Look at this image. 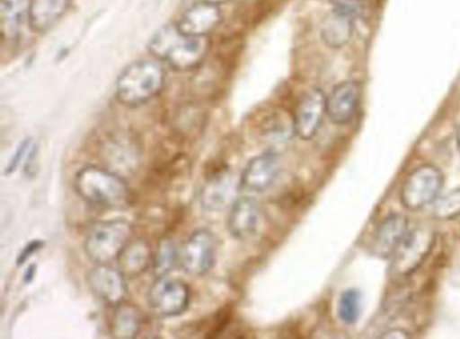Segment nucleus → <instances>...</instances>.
I'll list each match as a JSON object with an SVG mask.
<instances>
[{"label": "nucleus", "mask_w": 460, "mask_h": 339, "mask_svg": "<svg viewBox=\"0 0 460 339\" xmlns=\"http://www.w3.org/2000/svg\"><path fill=\"white\" fill-rule=\"evenodd\" d=\"M180 263V249L169 237L160 239L153 256V270L156 277L167 276Z\"/></svg>", "instance_id": "obj_23"}, {"label": "nucleus", "mask_w": 460, "mask_h": 339, "mask_svg": "<svg viewBox=\"0 0 460 339\" xmlns=\"http://www.w3.org/2000/svg\"><path fill=\"white\" fill-rule=\"evenodd\" d=\"M149 242L137 238L129 240L117 257L118 268L126 276L134 277L144 273L153 261Z\"/></svg>", "instance_id": "obj_19"}, {"label": "nucleus", "mask_w": 460, "mask_h": 339, "mask_svg": "<svg viewBox=\"0 0 460 339\" xmlns=\"http://www.w3.org/2000/svg\"><path fill=\"white\" fill-rule=\"evenodd\" d=\"M144 315L141 309L128 301L115 305L111 319V334L117 339H132L141 332Z\"/></svg>", "instance_id": "obj_20"}, {"label": "nucleus", "mask_w": 460, "mask_h": 339, "mask_svg": "<svg viewBox=\"0 0 460 339\" xmlns=\"http://www.w3.org/2000/svg\"><path fill=\"white\" fill-rule=\"evenodd\" d=\"M326 114V96L319 88H312L300 98L293 117V131L302 140L313 138Z\"/></svg>", "instance_id": "obj_9"}, {"label": "nucleus", "mask_w": 460, "mask_h": 339, "mask_svg": "<svg viewBox=\"0 0 460 339\" xmlns=\"http://www.w3.org/2000/svg\"><path fill=\"white\" fill-rule=\"evenodd\" d=\"M108 170L122 174L133 173L139 164V150L137 143L127 136H110L101 148Z\"/></svg>", "instance_id": "obj_12"}, {"label": "nucleus", "mask_w": 460, "mask_h": 339, "mask_svg": "<svg viewBox=\"0 0 460 339\" xmlns=\"http://www.w3.org/2000/svg\"><path fill=\"white\" fill-rule=\"evenodd\" d=\"M360 88L355 81L337 84L326 97V115L337 125H345L353 118L359 102Z\"/></svg>", "instance_id": "obj_13"}, {"label": "nucleus", "mask_w": 460, "mask_h": 339, "mask_svg": "<svg viewBox=\"0 0 460 339\" xmlns=\"http://www.w3.org/2000/svg\"><path fill=\"white\" fill-rule=\"evenodd\" d=\"M432 214L439 220H451L460 215V187L434 202Z\"/></svg>", "instance_id": "obj_25"}, {"label": "nucleus", "mask_w": 460, "mask_h": 339, "mask_svg": "<svg viewBox=\"0 0 460 339\" xmlns=\"http://www.w3.org/2000/svg\"><path fill=\"white\" fill-rule=\"evenodd\" d=\"M31 146V138H25L19 143L4 169V175H10L17 170L22 158L25 156L27 151L30 150Z\"/></svg>", "instance_id": "obj_27"}, {"label": "nucleus", "mask_w": 460, "mask_h": 339, "mask_svg": "<svg viewBox=\"0 0 460 339\" xmlns=\"http://www.w3.org/2000/svg\"><path fill=\"white\" fill-rule=\"evenodd\" d=\"M443 185L444 176L438 168L421 165L404 181L400 196L402 204L411 211L420 210L436 201Z\"/></svg>", "instance_id": "obj_6"}, {"label": "nucleus", "mask_w": 460, "mask_h": 339, "mask_svg": "<svg viewBox=\"0 0 460 339\" xmlns=\"http://www.w3.org/2000/svg\"><path fill=\"white\" fill-rule=\"evenodd\" d=\"M408 231V219L403 214L387 215L376 229L371 252L380 258H390L394 251Z\"/></svg>", "instance_id": "obj_16"}, {"label": "nucleus", "mask_w": 460, "mask_h": 339, "mask_svg": "<svg viewBox=\"0 0 460 339\" xmlns=\"http://www.w3.org/2000/svg\"><path fill=\"white\" fill-rule=\"evenodd\" d=\"M435 242L436 234L430 229L408 230L390 257V274L395 278L412 274L429 256Z\"/></svg>", "instance_id": "obj_5"}, {"label": "nucleus", "mask_w": 460, "mask_h": 339, "mask_svg": "<svg viewBox=\"0 0 460 339\" xmlns=\"http://www.w3.org/2000/svg\"><path fill=\"white\" fill-rule=\"evenodd\" d=\"M215 259L214 238L207 229H199L191 233L180 249V264L190 275L205 274L214 265Z\"/></svg>", "instance_id": "obj_8"}, {"label": "nucleus", "mask_w": 460, "mask_h": 339, "mask_svg": "<svg viewBox=\"0 0 460 339\" xmlns=\"http://www.w3.org/2000/svg\"><path fill=\"white\" fill-rule=\"evenodd\" d=\"M279 171V160L272 151L253 157L243 169L238 187L240 189L260 193L269 188Z\"/></svg>", "instance_id": "obj_11"}, {"label": "nucleus", "mask_w": 460, "mask_h": 339, "mask_svg": "<svg viewBox=\"0 0 460 339\" xmlns=\"http://www.w3.org/2000/svg\"><path fill=\"white\" fill-rule=\"evenodd\" d=\"M219 5L199 1L190 6L176 23L181 31L191 36H208L220 23Z\"/></svg>", "instance_id": "obj_15"}, {"label": "nucleus", "mask_w": 460, "mask_h": 339, "mask_svg": "<svg viewBox=\"0 0 460 339\" xmlns=\"http://www.w3.org/2000/svg\"><path fill=\"white\" fill-rule=\"evenodd\" d=\"M86 283L92 293L110 305L122 301L127 293L124 274L107 264H98L86 274Z\"/></svg>", "instance_id": "obj_10"}, {"label": "nucleus", "mask_w": 460, "mask_h": 339, "mask_svg": "<svg viewBox=\"0 0 460 339\" xmlns=\"http://www.w3.org/2000/svg\"><path fill=\"white\" fill-rule=\"evenodd\" d=\"M456 143H457V148L460 154V126L458 127L457 134H456Z\"/></svg>", "instance_id": "obj_33"}, {"label": "nucleus", "mask_w": 460, "mask_h": 339, "mask_svg": "<svg viewBox=\"0 0 460 339\" xmlns=\"http://www.w3.org/2000/svg\"><path fill=\"white\" fill-rule=\"evenodd\" d=\"M361 293L356 288H349L341 292L338 300L337 314L347 325L355 324L361 312Z\"/></svg>", "instance_id": "obj_24"}, {"label": "nucleus", "mask_w": 460, "mask_h": 339, "mask_svg": "<svg viewBox=\"0 0 460 339\" xmlns=\"http://www.w3.org/2000/svg\"><path fill=\"white\" fill-rule=\"evenodd\" d=\"M203 1L214 4H217V5H220L221 4H225V3H226V2H228L230 0H203Z\"/></svg>", "instance_id": "obj_32"}, {"label": "nucleus", "mask_w": 460, "mask_h": 339, "mask_svg": "<svg viewBox=\"0 0 460 339\" xmlns=\"http://www.w3.org/2000/svg\"><path fill=\"white\" fill-rule=\"evenodd\" d=\"M132 232L130 223L122 219L109 220L95 223L84 242L87 256L93 262L108 264L117 259L119 254L129 241Z\"/></svg>", "instance_id": "obj_4"}, {"label": "nucleus", "mask_w": 460, "mask_h": 339, "mask_svg": "<svg viewBox=\"0 0 460 339\" xmlns=\"http://www.w3.org/2000/svg\"><path fill=\"white\" fill-rule=\"evenodd\" d=\"M74 185L79 196L93 205L121 209L130 201V189L122 176L106 168H82L75 176Z\"/></svg>", "instance_id": "obj_2"}, {"label": "nucleus", "mask_w": 460, "mask_h": 339, "mask_svg": "<svg viewBox=\"0 0 460 339\" xmlns=\"http://www.w3.org/2000/svg\"><path fill=\"white\" fill-rule=\"evenodd\" d=\"M353 21L347 16L331 11L324 16L320 25L322 39L331 48H341L351 38Z\"/></svg>", "instance_id": "obj_22"}, {"label": "nucleus", "mask_w": 460, "mask_h": 339, "mask_svg": "<svg viewBox=\"0 0 460 339\" xmlns=\"http://www.w3.org/2000/svg\"><path fill=\"white\" fill-rule=\"evenodd\" d=\"M411 335L404 330L393 329L382 335V338H409Z\"/></svg>", "instance_id": "obj_31"}, {"label": "nucleus", "mask_w": 460, "mask_h": 339, "mask_svg": "<svg viewBox=\"0 0 460 339\" xmlns=\"http://www.w3.org/2000/svg\"><path fill=\"white\" fill-rule=\"evenodd\" d=\"M165 73L155 60H137L127 65L115 82V96L123 105L146 103L163 90Z\"/></svg>", "instance_id": "obj_3"}, {"label": "nucleus", "mask_w": 460, "mask_h": 339, "mask_svg": "<svg viewBox=\"0 0 460 339\" xmlns=\"http://www.w3.org/2000/svg\"><path fill=\"white\" fill-rule=\"evenodd\" d=\"M44 246V241L40 239H33L29 241L19 252L15 264L21 266L25 264L31 256L40 250Z\"/></svg>", "instance_id": "obj_28"}, {"label": "nucleus", "mask_w": 460, "mask_h": 339, "mask_svg": "<svg viewBox=\"0 0 460 339\" xmlns=\"http://www.w3.org/2000/svg\"><path fill=\"white\" fill-rule=\"evenodd\" d=\"M261 211L256 200L251 196H240L232 204L227 228L230 234L240 240L252 238L258 231Z\"/></svg>", "instance_id": "obj_14"}, {"label": "nucleus", "mask_w": 460, "mask_h": 339, "mask_svg": "<svg viewBox=\"0 0 460 339\" xmlns=\"http://www.w3.org/2000/svg\"><path fill=\"white\" fill-rule=\"evenodd\" d=\"M210 47L208 36H191L180 30L176 23H167L151 36L148 49L156 58L179 71L200 65Z\"/></svg>", "instance_id": "obj_1"}, {"label": "nucleus", "mask_w": 460, "mask_h": 339, "mask_svg": "<svg viewBox=\"0 0 460 339\" xmlns=\"http://www.w3.org/2000/svg\"><path fill=\"white\" fill-rule=\"evenodd\" d=\"M38 157V148L36 145H31L29 150L28 158L24 165V173L28 178L34 177L36 173Z\"/></svg>", "instance_id": "obj_29"}, {"label": "nucleus", "mask_w": 460, "mask_h": 339, "mask_svg": "<svg viewBox=\"0 0 460 339\" xmlns=\"http://www.w3.org/2000/svg\"><path fill=\"white\" fill-rule=\"evenodd\" d=\"M147 300L156 315L164 317H177L188 309L190 292L182 281L162 276L157 277L151 284Z\"/></svg>", "instance_id": "obj_7"}, {"label": "nucleus", "mask_w": 460, "mask_h": 339, "mask_svg": "<svg viewBox=\"0 0 460 339\" xmlns=\"http://www.w3.org/2000/svg\"><path fill=\"white\" fill-rule=\"evenodd\" d=\"M234 190V182L231 172L220 170L205 182L200 193V203L206 210H222L231 201Z\"/></svg>", "instance_id": "obj_17"}, {"label": "nucleus", "mask_w": 460, "mask_h": 339, "mask_svg": "<svg viewBox=\"0 0 460 339\" xmlns=\"http://www.w3.org/2000/svg\"><path fill=\"white\" fill-rule=\"evenodd\" d=\"M37 266L35 264H31L27 266L25 269L23 275H22V281L24 283L29 284L31 283L36 274Z\"/></svg>", "instance_id": "obj_30"}, {"label": "nucleus", "mask_w": 460, "mask_h": 339, "mask_svg": "<svg viewBox=\"0 0 460 339\" xmlns=\"http://www.w3.org/2000/svg\"><path fill=\"white\" fill-rule=\"evenodd\" d=\"M31 0H0V29L2 40L17 39L30 23Z\"/></svg>", "instance_id": "obj_18"}, {"label": "nucleus", "mask_w": 460, "mask_h": 339, "mask_svg": "<svg viewBox=\"0 0 460 339\" xmlns=\"http://www.w3.org/2000/svg\"><path fill=\"white\" fill-rule=\"evenodd\" d=\"M332 11L347 16L352 20L362 15L364 4L362 0H329Z\"/></svg>", "instance_id": "obj_26"}, {"label": "nucleus", "mask_w": 460, "mask_h": 339, "mask_svg": "<svg viewBox=\"0 0 460 339\" xmlns=\"http://www.w3.org/2000/svg\"><path fill=\"white\" fill-rule=\"evenodd\" d=\"M71 0H31V29L43 33L50 30L66 13Z\"/></svg>", "instance_id": "obj_21"}]
</instances>
